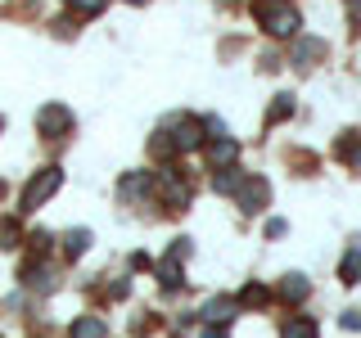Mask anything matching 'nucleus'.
I'll use <instances>...</instances> for the list:
<instances>
[{"instance_id": "1", "label": "nucleus", "mask_w": 361, "mask_h": 338, "mask_svg": "<svg viewBox=\"0 0 361 338\" xmlns=\"http://www.w3.org/2000/svg\"><path fill=\"white\" fill-rule=\"evenodd\" d=\"M257 23L271 32V37H293V32L302 27V18H298V9L293 5H280V0H257Z\"/></svg>"}, {"instance_id": "2", "label": "nucleus", "mask_w": 361, "mask_h": 338, "mask_svg": "<svg viewBox=\"0 0 361 338\" xmlns=\"http://www.w3.org/2000/svg\"><path fill=\"white\" fill-rule=\"evenodd\" d=\"M59 185H63V172H59V167H41V172L27 180V189H23V199H18V212H37V208H41V203L50 199Z\"/></svg>"}, {"instance_id": "3", "label": "nucleus", "mask_w": 361, "mask_h": 338, "mask_svg": "<svg viewBox=\"0 0 361 338\" xmlns=\"http://www.w3.org/2000/svg\"><path fill=\"white\" fill-rule=\"evenodd\" d=\"M163 131L172 135V149L176 154H185V149H199L203 140H208V127H203V118H190V113H180V118H167L163 122Z\"/></svg>"}, {"instance_id": "4", "label": "nucleus", "mask_w": 361, "mask_h": 338, "mask_svg": "<svg viewBox=\"0 0 361 338\" xmlns=\"http://www.w3.org/2000/svg\"><path fill=\"white\" fill-rule=\"evenodd\" d=\"M154 189L163 194L167 212H185V208H190V185L180 180L176 167H163V172H158V180H154Z\"/></svg>"}, {"instance_id": "5", "label": "nucleus", "mask_w": 361, "mask_h": 338, "mask_svg": "<svg viewBox=\"0 0 361 338\" xmlns=\"http://www.w3.org/2000/svg\"><path fill=\"white\" fill-rule=\"evenodd\" d=\"M37 127H41V135H50V140H63V135L73 131V113L63 104H45L37 113Z\"/></svg>"}, {"instance_id": "6", "label": "nucleus", "mask_w": 361, "mask_h": 338, "mask_svg": "<svg viewBox=\"0 0 361 338\" xmlns=\"http://www.w3.org/2000/svg\"><path fill=\"white\" fill-rule=\"evenodd\" d=\"M267 199H271V185L262 176H244V185H240V194H235V203H240V212H262L267 208Z\"/></svg>"}, {"instance_id": "7", "label": "nucleus", "mask_w": 361, "mask_h": 338, "mask_svg": "<svg viewBox=\"0 0 361 338\" xmlns=\"http://www.w3.org/2000/svg\"><path fill=\"white\" fill-rule=\"evenodd\" d=\"M190 253V239H176L172 253L158 262V280H163V289H180V257Z\"/></svg>"}, {"instance_id": "8", "label": "nucleus", "mask_w": 361, "mask_h": 338, "mask_svg": "<svg viewBox=\"0 0 361 338\" xmlns=\"http://www.w3.org/2000/svg\"><path fill=\"white\" fill-rule=\"evenodd\" d=\"M235 311H240V298H212V302H203V320L217 325V330H226V325L235 320Z\"/></svg>"}, {"instance_id": "9", "label": "nucleus", "mask_w": 361, "mask_h": 338, "mask_svg": "<svg viewBox=\"0 0 361 338\" xmlns=\"http://www.w3.org/2000/svg\"><path fill=\"white\" fill-rule=\"evenodd\" d=\"M23 284L27 289H54V270L41 257H32V262H23Z\"/></svg>"}, {"instance_id": "10", "label": "nucleus", "mask_w": 361, "mask_h": 338, "mask_svg": "<svg viewBox=\"0 0 361 338\" xmlns=\"http://www.w3.org/2000/svg\"><path fill=\"white\" fill-rule=\"evenodd\" d=\"M235 158H240V144H235L231 135H226V140H212V144H208V163L217 167V172H221V167H235Z\"/></svg>"}, {"instance_id": "11", "label": "nucleus", "mask_w": 361, "mask_h": 338, "mask_svg": "<svg viewBox=\"0 0 361 338\" xmlns=\"http://www.w3.org/2000/svg\"><path fill=\"white\" fill-rule=\"evenodd\" d=\"M321 54H325V41H316V37H298V45H293V63L298 68H312Z\"/></svg>"}, {"instance_id": "12", "label": "nucleus", "mask_w": 361, "mask_h": 338, "mask_svg": "<svg viewBox=\"0 0 361 338\" xmlns=\"http://www.w3.org/2000/svg\"><path fill=\"white\" fill-rule=\"evenodd\" d=\"M338 280H343V284H361V244H353L343 253V262H338Z\"/></svg>"}, {"instance_id": "13", "label": "nucleus", "mask_w": 361, "mask_h": 338, "mask_svg": "<svg viewBox=\"0 0 361 338\" xmlns=\"http://www.w3.org/2000/svg\"><path fill=\"white\" fill-rule=\"evenodd\" d=\"M307 293H312V284H307V275H298V270L280 280V298H289V302H302Z\"/></svg>"}, {"instance_id": "14", "label": "nucleus", "mask_w": 361, "mask_h": 338, "mask_svg": "<svg viewBox=\"0 0 361 338\" xmlns=\"http://www.w3.org/2000/svg\"><path fill=\"white\" fill-rule=\"evenodd\" d=\"M149 185H154V176H149V172H131V176H122L118 194H122V199H140Z\"/></svg>"}, {"instance_id": "15", "label": "nucleus", "mask_w": 361, "mask_h": 338, "mask_svg": "<svg viewBox=\"0 0 361 338\" xmlns=\"http://www.w3.org/2000/svg\"><path fill=\"white\" fill-rule=\"evenodd\" d=\"M280 338H316V320L312 315H293V320L280 325Z\"/></svg>"}, {"instance_id": "16", "label": "nucleus", "mask_w": 361, "mask_h": 338, "mask_svg": "<svg viewBox=\"0 0 361 338\" xmlns=\"http://www.w3.org/2000/svg\"><path fill=\"white\" fill-rule=\"evenodd\" d=\"M73 338H109V325L99 315H82V320H73Z\"/></svg>"}, {"instance_id": "17", "label": "nucleus", "mask_w": 361, "mask_h": 338, "mask_svg": "<svg viewBox=\"0 0 361 338\" xmlns=\"http://www.w3.org/2000/svg\"><path fill=\"white\" fill-rule=\"evenodd\" d=\"M240 185H244V172L240 167H226V172H217V180H212V189H217V194H240Z\"/></svg>"}, {"instance_id": "18", "label": "nucleus", "mask_w": 361, "mask_h": 338, "mask_svg": "<svg viewBox=\"0 0 361 338\" xmlns=\"http://www.w3.org/2000/svg\"><path fill=\"white\" fill-rule=\"evenodd\" d=\"M86 248H90V230H68L63 234V253L68 257H82Z\"/></svg>"}, {"instance_id": "19", "label": "nucleus", "mask_w": 361, "mask_h": 338, "mask_svg": "<svg viewBox=\"0 0 361 338\" xmlns=\"http://www.w3.org/2000/svg\"><path fill=\"white\" fill-rule=\"evenodd\" d=\"M271 298V293L262 289V284H248L244 293H240V307H262V302Z\"/></svg>"}, {"instance_id": "20", "label": "nucleus", "mask_w": 361, "mask_h": 338, "mask_svg": "<svg viewBox=\"0 0 361 338\" xmlns=\"http://www.w3.org/2000/svg\"><path fill=\"white\" fill-rule=\"evenodd\" d=\"M289 113H293V95H276V104H271L267 118H271V122H285Z\"/></svg>"}, {"instance_id": "21", "label": "nucleus", "mask_w": 361, "mask_h": 338, "mask_svg": "<svg viewBox=\"0 0 361 338\" xmlns=\"http://www.w3.org/2000/svg\"><path fill=\"white\" fill-rule=\"evenodd\" d=\"M109 0H73V9H82V14H99Z\"/></svg>"}, {"instance_id": "22", "label": "nucleus", "mask_w": 361, "mask_h": 338, "mask_svg": "<svg viewBox=\"0 0 361 338\" xmlns=\"http://www.w3.org/2000/svg\"><path fill=\"white\" fill-rule=\"evenodd\" d=\"M0 234H5V248L18 244V225H14V221H5V230H0Z\"/></svg>"}, {"instance_id": "23", "label": "nucleus", "mask_w": 361, "mask_h": 338, "mask_svg": "<svg viewBox=\"0 0 361 338\" xmlns=\"http://www.w3.org/2000/svg\"><path fill=\"white\" fill-rule=\"evenodd\" d=\"M343 330H361V311H348L343 315Z\"/></svg>"}, {"instance_id": "24", "label": "nucleus", "mask_w": 361, "mask_h": 338, "mask_svg": "<svg viewBox=\"0 0 361 338\" xmlns=\"http://www.w3.org/2000/svg\"><path fill=\"white\" fill-rule=\"evenodd\" d=\"M203 338H226V330H217V325H208V330H203Z\"/></svg>"}, {"instance_id": "25", "label": "nucleus", "mask_w": 361, "mask_h": 338, "mask_svg": "<svg viewBox=\"0 0 361 338\" xmlns=\"http://www.w3.org/2000/svg\"><path fill=\"white\" fill-rule=\"evenodd\" d=\"M353 167H357V172H361V149H357V154H353Z\"/></svg>"}, {"instance_id": "26", "label": "nucleus", "mask_w": 361, "mask_h": 338, "mask_svg": "<svg viewBox=\"0 0 361 338\" xmlns=\"http://www.w3.org/2000/svg\"><path fill=\"white\" fill-rule=\"evenodd\" d=\"M0 194H5V185H0Z\"/></svg>"}, {"instance_id": "27", "label": "nucleus", "mask_w": 361, "mask_h": 338, "mask_svg": "<svg viewBox=\"0 0 361 338\" xmlns=\"http://www.w3.org/2000/svg\"><path fill=\"white\" fill-rule=\"evenodd\" d=\"M0 127H5V122H0Z\"/></svg>"}]
</instances>
